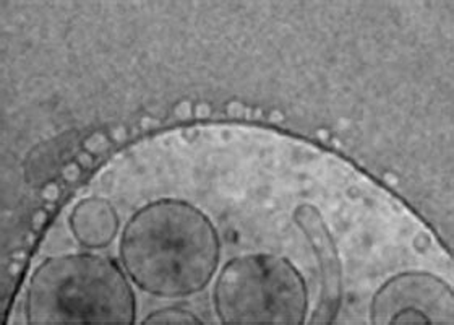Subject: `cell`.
<instances>
[{"label":"cell","mask_w":454,"mask_h":325,"mask_svg":"<svg viewBox=\"0 0 454 325\" xmlns=\"http://www.w3.org/2000/svg\"><path fill=\"white\" fill-rule=\"evenodd\" d=\"M125 273L145 293L185 297L208 287L221 242L213 221L189 202H152L127 221L121 236Z\"/></svg>","instance_id":"1"},{"label":"cell","mask_w":454,"mask_h":325,"mask_svg":"<svg viewBox=\"0 0 454 325\" xmlns=\"http://www.w3.org/2000/svg\"><path fill=\"white\" fill-rule=\"evenodd\" d=\"M135 317L132 285L114 258L98 254L49 258L29 278V324L130 325Z\"/></svg>","instance_id":"2"},{"label":"cell","mask_w":454,"mask_h":325,"mask_svg":"<svg viewBox=\"0 0 454 325\" xmlns=\"http://www.w3.org/2000/svg\"><path fill=\"white\" fill-rule=\"evenodd\" d=\"M213 303L223 324L301 325L309 313V289L289 258L247 254L219 272Z\"/></svg>","instance_id":"3"},{"label":"cell","mask_w":454,"mask_h":325,"mask_svg":"<svg viewBox=\"0 0 454 325\" xmlns=\"http://www.w3.org/2000/svg\"><path fill=\"white\" fill-rule=\"evenodd\" d=\"M453 289L427 272H404L389 278L372 297L375 325L453 324Z\"/></svg>","instance_id":"4"},{"label":"cell","mask_w":454,"mask_h":325,"mask_svg":"<svg viewBox=\"0 0 454 325\" xmlns=\"http://www.w3.org/2000/svg\"><path fill=\"white\" fill-rule=\"evenodd\" d=\"M294 218L310 241L315 256L320 260L323 277L322 303L313 316V324H330L340 303V264L332 234L320 217V211L312 205H301Z\"/></svg>","instance_id":"5"},{"label":"cell","mask_w":454,"mask_h":325,"mask_svg":"<svg viewBox=\"0 0 454 325\" xmlns=\"http://www.w3.org/2000/svg\"><path fill=\"white\" fill-rule=\"evenodd\" d=\"M119 225L117 211L101 197L78 202L70 215V228L75 240L88 249L109 246L119 231Z\"/></svg>","instance_id":"6"},{"label":"cell","mask_w":454,"mask_h":325,"mask_svg":"<svg viewBox=\"0 0 454 325\" xmlns=\"http://www.w3.org/2000/svg\"><path fill=\"white\" fill-rule=\"evenodd\" d=\"M143 325L150 324H203V321L182 307H166L154 311L143 321Z\"/></svg>","instance_id":"7"}]
</instances>
